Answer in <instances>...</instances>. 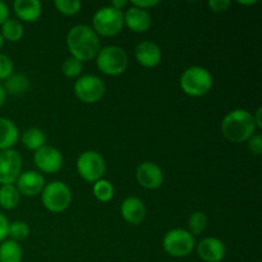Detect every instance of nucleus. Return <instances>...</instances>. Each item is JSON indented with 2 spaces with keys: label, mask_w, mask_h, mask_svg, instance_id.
Masks as SVG:
<instances>
[{
  "label": "nucleus",
  "mask_w": 262,
  "mask_h": 262,
  "mask_svg": "<svg viewBox=\"0 0 262 262\" xmlns=\"http://www.w3.org/2000/svg\"><path fill=\"white\" fill-rule=\"evenodd\" d=\"M67 46L73 58L87 61L96 58L100 51V40L92 27L77 25L72 27L67 35Z\"/></svg>",
  "instance_id": "nucleus-1"
},
{
  "label": "nucleus",
  "mask_w": 262,
  "mask_h": 262,
  "mask_svg": "<svg viewBox=\"0 0 262 262\" xmlns=\"http://www.w3.org/2000/svg\"><path fill=\"white\" fill-rule=\"evenodd\" d=\"M256 124L252 114L246 109H234L222 122V133L229 142H247L255 135Z\"/></svg>",
  "instance_id": "nucleus-2"
},
{
  "label": "nucleus",
  "mask_w": 262,
  "mask_h": 262,
  "mask_svg": "<svg viewBox=\"0 0 262 262\" xmlns=\"http://www.w3.org/2000/svg\"><path fill=\"white\" fill-rule=\"evenodd\" d=\"M181 87L183 92L192 97H201L206 95L212 87V76L206 68L192 66L187 68L181 76Z\"/></svg>",
  "instance_id": "nucleus-3"
},
{
  "label": "nucleus",
  "mask_w": 262,
  "mask_h": 262,
  "mask_svg": "<svg viewBox=\"0 0 262 262\" xmlns=\"http://www.w3.org/2000/svg\"><path fill=\"white\" fill-rule=\"evenodd\" d=\"M96 66L104 74L119 76L127 69L128 55L124 49L115 45L105 46L100 49L96 55Z\"/></svg>",
  "instance_id": "nucleus-4"
},
{
  "label": "nucleus",
  "mask_w": 262,
  "mask_h": 262,
  "mask_svg": "<svg viewBox=\"0 0 262 262\" xmlns=\"http://www.w3.org/2000/svg\"><path fill=\"white\" fill-rule=\"evenodd\" d=\"M123 26V12L110 5L100 8L92 18V30L97 33V36L112 37L122 31Z\"/></svg>",
  "instance_id": "nucleus-5"
},
{
  "label": "nucleus",
  "mask_w": 262,
  "mask_h": 262,
  "mask_svg": "<svg viewBox=\"0 0 262 262\" xmlns=\"http://www.w3.org/2000/svg\"><path fill=\"white\" fill-rule=\"evenodd\" d=\"M43 207L51 212H63L72 202V192L64 182L54 181L45 184L41 192Z\"/></svg>",
  "instance_id": "nucleus-6"
},
{
  "label": "nucleus",
  "mask_w": 262,
  "mask_h": 262,
  "mask_svg": "<svg viewBox=\"0 0 262 262\" xmlns=\"http://www.w3.org/2000/svg\"><path fill=\"white\" fill-rule=\"evenodd\" d=\"M194 246L193 235L186 229H171L164 235L163 247L171 257H187L193 251Z\"/></svg>",
  "instance_id": "nucleus-7"
},
{
  "label": "nucleus",
  "mask_w": 262,
  "mask_h": 262,
  "mask_svg": "<svg viewBox=\"0 0 262 262\" xmlns=\"http://www.w3.org/2000/svg\"><path fill=\"white\" fill-rule=\"evenodd\" d=\"M77 170L82 179L95 183L99 179H102L106 170V164L97 151L89 150L82 152L77 159Z\"/></svg>",
  "instance_id": "nucleus-8"
},
{
  "label": "nucleus",
  "mask_w": 262,
  "mask_h": 262,
  "mask_svg": "<svg viewBox=\"0 0 262 262\" xmlns=\"http://www.w3.org/2000/svg\"><path fill=\"white\" fill-rule=\"evenodd\" d=\"M74 95L86 104H95L105 95V83L101 78L92 74L79 77L74 83Z\"/></svg>",
  "instance_id": "nucleus-9"
},
{
  "label": "nucleus",
  "mask_w": 262,
  "mask_h": 262,
  "mask_svg": "<svg viewBox=\"0 0 262 262\" xmlns=\"http://www.w3.org/2000/svg\"><path fill=\"white\" fill-rule=\"evenodd\" d=\"M22 173V158L15 150L0 151V184H14Z\"/></svg>",
  "instance_id": "nucleus-10"
},
{
  "label": "nucleus",
  "mask_w": 262,
  "mask_h": 262,
  "mask_svg": "<svg viewBox=\"0 0 262 262\" xmlns=\"http://www.w3.org/2000/svg\"><path fill=\"white\" fill-rule=\"evenodd\" d=\"M33 164L42 173H56L63 165V155L58 148L45 145L35 151Z\"/></svg>",
  "instance_id": "nucleus-11"
},
{
  "label": "nucleus",
  "mask_w": 262,
  "mask_h": 262,
  "mask_svg": "<svg viewBox=\"0 0 262 262\" xmlns=\"http://www.w3.org/2000/svg\"><path fill=\"white\" fill-rule=\"evenodd\" d=\"M136 179L146 189H158L163 184L164 174L160 166L152 161H143L136 169Z\"/></svg>",
  "instance_id": "nucleus-12"
},
{
  "label": "nucleus",
  "mask_w": 262,
  "mask_h": 262,
  "mask_svg": "<svg viewBox=\"0 0 262 262\" xmlns=\"http://www.w3.org/2000/svg\"><path fill=\"white\" fill-rule=\"evenodd\" d=\"M15 183H17L15 187L20 194L33 197L42 192L43 187H45V178L38 171L27 170L19 174Z\"/></svg>",
  "instance_id": "nucleus-13"
},
{
  "label": "nucleus",
  "mask_w": 262,
  "mask_h": 262,
  "mask_svg": "<svg viewBox=\"0 0 262 262\" xmlns=\"http://www.w3.org/2000/svg\"><path fill=\"white\" fill-rule=\"evenodd\" d=\"M227 248L225 245L215 237L204 238L197 245V255L205 262H220L225 257Z\"/></svg>",
  "instance_id": "nucleus-14"
},
{
  "label": "nucleus",
  "mask_w": 262,
  "mask_h": 262,
  "mask_svg": "<svg viewBox=\"0 0 262 262\" xmlns=\"http://www.w3.org/2000/svg\"><path fill=\"white\" fill-rule=\"evenodd\" d=\"M136 59L145 68H154L161 61V50L154 41H142L136 46Z\"/></svg>",
  "instance_id": "nucleus-15"
},
{
  "label": "nucleus",
  "mask_w": 262,
  "mask_h": 262,
  "mask_svg": "<svg viewBox=\"0 0 262 262\" xmlns=\"http://www.w3.org/2000/svg\"><path fill=\"white\" fill-rule=\"evenodd\" d=\"M123 20H124V25L136 33L146 32L151 27L150 13L133 5L129 9H127V12L123 13Z\"/></svg>",
  "instance_id": "nucleus-16"
},
{
  "label": "nucleus",
  "mask_w": 262,
  "mask_h": 262,
  "mask_svg": "<svg viewBox=\"0 0 262 262\" xmlns=\"http://www.w3.org/2000/svg\"><path fill=\"white\" fill-rule=\"evenodd\" d=\"M120 214L128 224L138 225L145 220L146 206L138 197H128L122 202Z\"/></svg>",
  "instance_id": "nucleus-17"
},
{
  "label": "nucleus",
  "mask_w": 262,
  "mask_h": 262,
  "mask_svg": "<svg viewBox=\"0 0 262 262\" xmlns=\"http://www.w3.org/2000/svg\"><path fill=\"white\" fill-rule=\"evenodd\" d=\"M13 9L17 17L25 22H35L42 13V4L38 0H15Z\"/></svg>",
  "instance_id": "nucleus-18"
},
{
  "label": "nucleus",
  "mask_w": 262,
  "mask_h": 262,
  "mask_svg": "<svg viewBox=\"0 0 262 262\" xmlns=\"http://www.w3.org/2000/svg\"><path fill=\"white\" fill-rule=\"evenodd\" d=\"M19 138V130L10 119L0 117V151L10 150Z\"/></svg>",
  "instance_id": "nucleus-19"
},
{
  "label": "nucleus",
  "mask_w": 262,
  "mask_h": 262,
  "mask_svg": "<svg viewBox=\"0 0 262 262\" xmlns=\"http://www.w3.org/2000/svg\"><path fill=\"white\" fill-rule=\"evenodd\" d=\"M5 94L9 95H23L30 89V81L27 76L23 73H13L5 79L4 83Z\"/></svg>",
  "instance_id": "nucleus-20"
},
{
  "label": "nucleus",
  "mask_w": 262,
  "mask_h": 262,
  "mask_svg": "<svg viewBox=\"0 0 262 262\" xmlns=\"http://www.w3.org/2000/svg\"><path fill=\"white\" fill-rule=\"evenodd\" d=\"M20 140H22L23 146H25L26 148L36 151L38 150V148L42 147V146H45L46 135L42 129H40V128L32 127L28 128V129H26L25 132L22 133Z\"/></svg>",
  "instance_id": "nucleus-21"
},
{
  "label": "nucleus",
  "mask_w": 262,
  "mask_h": 262,
  "mask_svg": "<svg viewBox=\"0 0 262 262\" xmlns=\"http://www.w3.org/2000/svg\"><path fill=\"white\" fill-rule=\"evenodd\" d=\"M23 251L19 243L4 241L0 243V262H22Z\"/></svg>",
  "instance_id": "nucleus-22"
},
{
  "label": "nucleus",
  "mask_w": 262,
  "mask_h": 262,
  "mask_svg": "<svg viewBox=\"0 0 262 262\" xmlns=\"http://www.w3.org/2000/svg\"><path fill=\"white\" fill-rule=\"evenodd\" d=\"M20 193L14 184H5L0 187V207L4 210H12L19 204Z\"/></svg>",
  "instance_id": "nucleus-23"
},
{
  "label": "nucleus",
  "mask_w": 262,
  "mask_h": 262,
  "mask_svg": "<svg viewBox=\"0 0 262 262\" xmlns=\"http://www.w3.org/2000/svg\"><path fill=\"white\" fill-rule=\"evenodd\" d=\"M23 26L19 20L13 19V18H8L4 23L2 25V33L3 38L7 41H10V42H17L20 38L23 37Z\"/></svg>",
  "instance_id": "nucleus-24"
},
{
  "label": "nucleus",
  "mask_w": 262,
  "mask_h": 262,
  "mask_svg": "<svg viewBox=\"0 0 262 262\" xmlns=\"http://www.w3.org/2000/svg\"><path fill=\"white\" fill-rule=\"evenodd\" d=\"M92 192L95 199L100 202H109L114 197V187L106 179H99L95 182Z\"/></svg>",
  "instance_id": "nucleus-25"
},
{
  "label": "nucleus",
  "mask_w": 262,
  "mask_h": 262,
  "mask_svg": "<svg viewBox=\"0 0 262 262\" xmlns=\"http://www.w3.org/2000/svg\"><path fill=\"white\" fill-rule=\"evenodd\" d=\"M207 223H209V219H207V215L205 212L194 211L188 219V232L192 235L201 234L207 228Z\"/></svg>",
  "instance_id": "nucleus-26"
},
{
  "label": "nucleus",
  "mask_w": 262,
  "mask_h": 262,
  "mask_svg": "<svg viewBox=\"0 0 262 262\" xmlns=\"http://www.w3.org/2000/svg\"><path fill=\"white\" fill-rule=\"evenodd\" d=\"M30 235V228H28L27 223L22 222V220H17V222L9 223V228H8V237L14 242H19V241H25Z\"/></svg>",
  "instance_id": "nucleus-27"
},
{
  "label": "nucleus",
  "mask_w": 262,
  "mask_h": 262,
  "mask_svg": "<svg viewBox=\"0 0 262 262\" xmlns=\"http://www.w3.org/2000/svg\"><path fill=\"white\" fill-rule=\"evenodd\" d=\"M61 71H63L64 76L68 77V78H76L83 71V64L78 59L73 58V56H69V58H67L63 61Z\"/></svg>",
  "instance_id": "nucleus-28"
},
{
  "label": "nucleus",
  "mask_w": 262,
  "mask_h": 262,
  "mask_svg": "<svg viewBox=\"0 0 262 262\" xmlns=\"http://www.w3.org/2000/svg\"><path fill=\"white\" fill-rule=\"evenodd\" d=\"M54 7L64 15H74L81 10L82 3L79 0H55Z\"/></svg>",
  "instance_id": "nucleus-29"
},
{
  "label": "nucleus",
  "mask_w": 262,
  "mask_h": 262,
  "mask_svg": "<svg viewBox=\"0 0 262 262\" xmlns=\"http://www.w3.org/2000/svg\"><path fill=\"white\" fill-rule=\"evenodd\" d=\"M13 61L9 56L4 55V54H0V81L3 79H7L8 77L13 74Z\"/></svg>",
  "instance_id": "nucleus-30"
},
{
  "label": "nucleus",
  "mask_w": 262,
  "mask_h": 262,
  "mask_svg": "<svg viewBox=\"0 0 262 262\" xmlns=\"http://www.w3.org/2000/svg\"><path fill=\"white\" fill-rule=\"evenodd\" d=\"M248 142V150L251 151L255 155H261L262 152V136L260 133H256L253 135L250 140L247 141Z\"/></svg>",
  "instance_id": "nucleus-31"
},
{
  "label": "nucleus",
  "mask_w": 262,
  "mask_h": 262,
  "mask_svg": "<svg viewBox=\"0 0 262 262\" xmlns=\"http://www.w3.org/2000/svg\"><path fill=\"white\" fill-rule=\"evenodd\" d=\"M210 9L215 13H224L227 12L228 8L230 7V2L229 0H210L207 3Z\"/></svg>",
  "instance_id": "nucleus-32"
},
{
  "label": "nucleus",
  "mask_w": 262,
  "mask_h": 262,
  "mask_svg": "<svg viewBox=\"0 0 262 262\" xmlns=\"http://www.w3.org/2000/svg\"><path fill=\"white\" fill-rule=\"evenodd\" d=\"M8 228H9V222H8L7 216L0 212V243L4 242L5 238L8 237Z\"/></svg>",
  "instance_id": "nucleus-33"
},
{
  "label": "nucleus",
  "mask_w": 262,
  "mask_h": 262,
  "mask_svg": "<svg viewBox=\"0 0 262 262\" xmlns=\"http://www.w3.org/2000/svg\"><path fill=\"white\" fill-rule=\"evenodd\" d=\"M159 4V0H133L132 5L133 7H137L140 9L147 10V8H152L155 5Z\"/></svg>",
  "instance_id": "nucleus-34"
},
{
  "label": "nucleus",
  "mask_w": 262,
  "mask_h": 262,
  "mask_svg": "<svg viewBox=\"0 0 262 262\" xmlns=\"http://www.w3.org/2000/svg\"><path fill=\"white\" fill-rule=\"evenodd\" d=\"M8 18H9V9H8V5L0 0V26H2Z\"/></svg>",
  "instance_id": "nucleus-35"
},
{
  "label": "nucleus",
  "mask_w": 262,
  "mask_h": 262,
  "mask_svg": "<svg viewBox=\"0 0 262 262\" xmlns=\"http://www.w3.org/2000/svg\"><path fill=\"white\" fill-rule=\"evenodd\" d=\"M261 114H262V107H258L257 110H256L255 115H252L253 117V120H255V124H256V128H262V120H261Z\"/></svg>",
  "instance_id": "nucleus-36"
},
{
  "label": "nucleus",
  "mask_w": 262,
  "mask_h": 262,
  "mask_svg": "<svg viewBox=\"0 0 262 262\" xmlns=\"http://www.w3.org/2000/svg\"><path fill=\"white\" fill-rule=\"evenodd\" d=\"M125 5H127V2H125V0H114V2L110 4V7L115 8V9L118 10H122V8H124Z\"/></svg>",
  "instance_id": "nucleus-37"
},
{
  "label": "nucleus",
  "mask_w": 262,
  "mask_h": 262,
  "mask_svg": "<svg viewBox=\"0 0 262 262\" xmlns=\"http://www.w3.org/2000/svg\"><path fill=\"white\" fill-rule=\"evenodd\" d=\"M5 97H7V94H5V90H4V87H3V84L0 83V107L4 105Z\"/></svg>",
  "instance_id": "nucleus-38"
},
{
  "label": "nucleus",
  "mask_w": 262,
  "mask_h": 262,
  "mask_svg": "<svg viewBox=\"0 0 262 262\" xmlns=\"http://www.w3.org/2000/svg\"><path fill=\"white\" fill-rule=\"evenodd\" d=\"M256 0H250V2H242V0H238V4H242V5H252L256 4Z\"/></svg>",
  "instance_id": "nucleus-39"
},
{
  "label": "nucleus",
  "mask_w": 262,
  "mask_h": 262,
  "mask_svg": "<svg viewBox=\"0 0 262 262\" xmlns=\"http://www.w3.org/2000/svg\"><path fill=\"white\" fill-rule=\"evenodd\" d=\"M3 46H4V38H3L2 33H0V50H2Z\"/></svg>",
  "instance_id": "nucleus-40"
}]
</instances>
